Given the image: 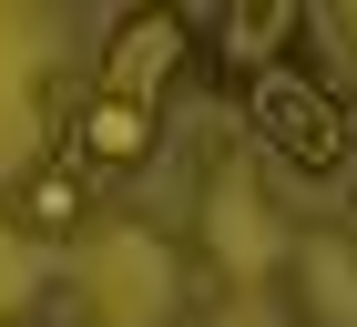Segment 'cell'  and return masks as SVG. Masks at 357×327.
I'll return each instance as SVG.
<instances>
[{
  "instance_id": "6da1fadb",
  "label": "cell",
  "mask_w": 357,
  "mask_h": 327,
  "mask_svg": "<svg viewBox=\"0 0 357 327\" xmlns=\"http://www.w3.org/2000/svg\"><path fill=\"white\" fill-rule=\"evenodd\" d=\"M245 112H255V143L275 164H296V174H337L357 154L347 133V103H337L327 72H255L245 82Z\"/></svg>"
},
{
  "instance_id": "7a4b0ae2",
  "label": "cell",
  "mask_w": 357,
  "mask_h": 327,
  "mask_svg": "<svg viewBox=\"0 0 357 327\" xmlns=\"http://www.w3.org/2000/svg\"><path fill=\"white\" fill-rule=\"evenodd\" d=\"M184 52H194L184 10H133V21H112V52H102V72H92V92L164 112V82L184 72Z\"/></svg>"
},
{
  "instance_id": "3957f363",
  "label": "cell",
  "mask_w": 357,
  "mask_h": 327,
  "mask_svg": "<svg viewBox=\"0 0 357 327\" xmlns=\"http://www.w3.org/2000/svg\"><path fill=\"white\" fill-rule=\"evenodd\" d=\"M82 205H92V184H82L61 154L21 164V174L0 184V225H10V235H41V245H61V235H72V225H82Z\"/></svg>"
},
{
  "instance_id": "277c9868",
  "label": "cell",
  "mask_w": 357,
  "mask_h": 327,
  "mask_svg": "<svg viewBox=\"0 0 357 327\" xmlns=\"http://www.w3.org/2000/svg\"><path fill=\"white\" fill-rule=\"evenodd\" d=\"M286 41H296V10L255 0V10H235V21H225V72H235V82L275 72V52H286Z\"/></svg>"
},
{
  "instance_id": "5b68a950",
  "label": "cell",
  "mask_w": 357,
  "mask_h": 327,
  "mask_svg": "<svg viewBox=\"0 0 357 327\" xmlns=\"http://www.w3.org/2000/svg\"><path fill=\"white\" fill-rule=\"evenodd\" d=\"M347 225H357V184H347Z\"/></svg>"
}]
</instances>
